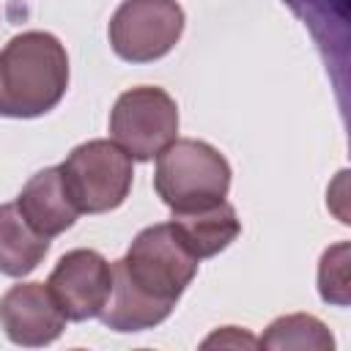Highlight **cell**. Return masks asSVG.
Masks as SVG:
<instances>
[{"label": "cell", "mask_w": 351, "mask_h": 351, "mask_svg": "<svg viewBox=\"0 0 351 351\" xmlns=\"http://www.w3.org/2000/svg\"><path fill=\"white\" fill-rule=\"evenodd\" d=\"M197 263L173 222L143 228L112 263V293L99 315L101 324L112 332L159 326L195 280Z\"/></svg>", "instance_id": "6da1fadb"}, {"label": "cell", "mask_w": 351, "mask_h": 351, "mask_svg": "<svg viewBox=\"0 0 351 351\" xmlns=\"http://www.w3.org/2000/svg\"><path fill=\"white\" fill-rule=\"evenodd\" d=\"M69 88L66 47L47 30H25L0 49V115L38 118Z\"/></svg>", "instance_id": "7a4b0ae2"}, {"label": "cell", "mask_w": 351, "mask_h": 351, "mask_svg": "<svg viewBox=\"0 0 351 351\" xmlns=\"http://www.w3.org/2000/svg\"><path fill=\"white\" fill-rule=\"evenodd\" d=\"M230 176L228 159L211 143L176 137L156 154L154 189L173 214L203 211L228 197Z\"/></svg>", "instance_id": "3957f363"}, {"label": "cell", "mask_w": 351, "mask_h": 351, "mask_svg": "<svg viewBox=\"0 0 351 351\" xmlns=\"http://www.w3.org/2000/svg\"><path fill=\"white\" fill-rule=\"evenodd\" d=\"M66 195L80 214H104L118 208L132 189V156L112 140H88L71 148L58 165Z\"/></svg>", "instance_id": "277c9868"}, {"label": "cell", "mask_w": 351, "mask_h": 351, "mask_svg": "<svg viewBox=\"0 0 351 351\" xmlns=\"http://www.w3.org/2000/svg\"><path fill=\"white\" fill-rule=\"evenodd\" d=\"M178 134V104L156 85L123 90L110 112V137L132 159L151 162Z\"/></svg>", "instance_id": "5b68a950"}, {"label": "cell", "mask_w": 351, "mask_h": 351, "mask_svg": "<svg viewBox=\"0 0 351 351\" xmlns=\"http://www.w3.org/2000/svg\"><path fill=\"white\" fill-rule=\"evenodd\" d=\"M184 22L178 0H123L110 19V47L121 60L151 63L178 44Z\"/></svg>", "instance_id": "8992f818"}, {"label": "cell", "mask_w": 351, "mask_h": 351, "mask_svg": "<svg viewBox=\"0 0 351 351\" xmlns=\"http://www.w3.org/2000/svg\"><path fill=\"white\" fill-rule=\"evenodd\" d=\"M66 321L99 318L112 293V263L96 250H69L47 280Z\"/></svg>", "instance_id": "52a82bcc"}, {"label": "cell", "mask_w": 351, "mask_h": 351, "mask_svg": "<svg viewBox=\"0 0 351 351\" xmlns=\"http://www.w3.org/2000/svg\"><path fill=\"white\" fill-rule=\"evenodd\" d=\"M0 326L11 343L38 348L63 335L66 315L47 282H19L0 296Z\"/></svg>", "instance_id": "ba28073f"}, {"label": "cell", "mask_w": 351, "mask_h": 351, "mask_svg": "<svg viewBox=\"0 0 351 351\" xmlns=\"http://www.w3.org/2000/svg\"><path fill=\"white\" fill-rule=\"evenodd\" d=\"M16 208L41 236H49V239L69 230L80 217L77 206L66 195L58 165L44 167L36 176H30V181L22 186L16 197Z\"/></svg>", "instance_id": "9c48e42d"}, {"label": "cell", "mask_w": 351, "mask_h": 351, "mask_svg": "<svg viewBox=\"0 0 351 351\" xmlns=\"http://www.w3.org/2000/svg\"><path fill=\"white\" fill-rule=\"evenodd\" d=\"M170 222L176 225L178 236L184 239V244L192 250V255L197 261L219 255L241 233V222L236 217V208L228 200H222L211 208H203V211L173 214Z\"/></svg>", "instance_id": "30bf717a"}, {"label": "cell", "mask_w": 351, "mask_h": 351, "mask_svg": "<svg viewBox=\"0 0 351 351\" xmlns=\"http://www.w3.org/2000/svg\"><path fill=\"white\" fill-rule=\"evenodd\" d=\"M49 252V236H41L16 208V203L0 206V274L25 277Z\"/></svg>", "instance_id": "8fae6325"}, {"label": "cell", "mask_w": 351, "mask_h": 351, "mask_svg": "<svg viewBox=\"0 0 351 351\" xmlns=\"http://www.w3.org/2000/svg\"><path fill=\"white\" fill-rule=\"evenodd\" d=\"M258 346L263 348H310V351H332L335 348V337L326 329L324 321H318L315 315L307 313H291V315H280L269 324V329L258 337Z\"/></svg>", "instance_id": "7c38bea8"}, {"label": "cell", "mask_w": 351, "mask_h": 351, "mask_svg": "<svg viewBox=\"0 0 351 351\" xmlns=\"http://www.w3.org/2000/svg\"><path fill=\"white\" fill-rule=\"evenodd\" d=\"M348 241H337L324 250L318 263V293L337 307L348 304Z\"/></svg>", "instance_id": "4fadbf2b"}, {"label": "cell", "mask_w": 351, "mask_h": 351, "mask_svg": "<svg viewBox=\"0 0 351 351\" xmlns=\"http://www.w3.org/2000/svg\"><path fill=\"white\" fill-rule=\"evenodd\" d=\"M282 3L291 5L296 16L304 19V25L313 30L315 41H318L324 49H329V44H335V38H332V33H329V22H332V19H329V14H332V5H329V3L346 5V0H282ZM337 30H343V27H337ZM343 33H346V30H343Z\"/></svg>", "instance_id": "5bb4252c"}, {"label": "cell", "mask_w": 351, "mask_h": 351, "mask_svg": "<svg viewBox=\"0 0 351 351\" xmlns=\"http://www.w3.org/2000/svg\"><path fill=\"white\" fill-rule=\"evenodd\" d=\"M211 346H230V348H241V346H247V348H255L258 346V337H252L250 332H244V329H239V326H222V329H217L211 337H206L203 340V348H211Z\"/></svg>", "instance_id": "9a60e30c"}]
</instances>
